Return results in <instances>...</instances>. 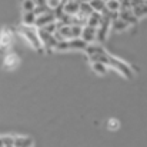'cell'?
Listing matches in <instances>:
<instances>
[{
    "instance_id": "6da1fadb",
    "label": "cell",
    "mask_w": 147,
    "mask_h": 147,
    "mask_svg": "<svg viewBox=\"0 0 147 147\" xmlns=\"http://www.w3.org/2000/svg\"><path fill=\"white\" fill-rule=\"evenodd\" d=\"M19 33L30 43L32 47H34L36 50H42L43 49V45L40 42V37H39V33H37V27L36 26H20L19 27Z\"/></svg>"
},
{
    "instance_id": "7a4b0ae2",
    "label": "cell",
    "mask_w": 147,
    "mask_h": 147,
    "mask_svg": "<svg viewBox=\"0 0 147 147\" xmlns=\"http://www.w3.org/2000/svg\"><path fill=\"white\" fill-rule=\"evenodd\" d=\"M107 67H111V69H114V70H117L120 74H123L124 77H127V79H131L133 77V70H131V67L127 64V63H124L123 60H120V59H117V57H114V56H110L109 54V60H107V64H106Z\"/></svg>"
},
{
    "instance_id": "3957f363",
    "label": "cell",
    "mask_w": 147,
    "mask_h": 147,
    "mask_svg": "<svg viewBox=\"0 0 147 147\" xmlns=\"http://www.w3.org/2000/svg\"><path fill=\"white\" fill-rule=\"evenodd\" d=\"M86 47H87V43L82 37L57 42V45H56V50H60V51H64V50H84Z\"/></svg>"
},
{
    "instance_id": "277c9868",
    "label": "cell",
    "mask_w": 147,
    "mask_h": 147,
    "mask_svg": "<svg viewBox=\"0 0 147 147\" xmlns=\"http://www.w3.org/2000/svg\"><path fill=\"white\" fill-rule=\"evenodd\" d=\"M110 29H111V19L107 14H103L101 23H100V26L97 27V33H96V40H97L98 43H103L107 39Z\"/></svg>"
},
{
    "instance_id": "5b68a950",
    "label": "cell",
    "mask_w": 147,
    "mask_h": 147,
    "mask_svg": "<svg viewBox=\"0 0 147 147\" xmlns=\"http://www.w3.org/2000/svg\"><path fill=\"white\" fill-rule=\"evenodd\" d=\"M37 33H39V37H40V42H42L43 47H46L47 50L56 49L57 40H56L54 34H50L47 32H45L43 29H37Z\"/></svg>"
},
{
    "instance_id": "8992f818",
    "label": "cell",
    "mask_w": 147,
    "mask_h": 147,
    "mask_svg": "<svg viewBox=\"0 0 147 147\" xmlns=\"http://www.w3.org/2000/svg\"><path fill=\"white\" fill-rule=\"evenodd\" d=\"M11 43H13V34H11V32L7 30V29L1 30V33H0V51L3 53V51L9 50V47L11 46Z\"/></svg>"
},
{
    "instance_id": "52a82bcc",
    "label": "cell",
    "mask_w": 147,
    "mask_h": 147,
    "mask_svg": "<svg viewBox=\"0 0 147 147\" xmlns=\"http://www.w3.org/2000/svg\"><path fill=\"white\" fill-rule=\"evenodd\" d=\"M63 10L69 16H74L80 10V1L79 0H66L63 1Z\"/></svg>"
},
{
    "instance_id": "ba28073f",
    "label": "cell",
    "mask_w": 147,
    "mask_h": 147,
    "mask_svg": "<svg viewBox=\"0 0 147 147\" xmlns=\"http://www.w3.org/2000/svg\"><path fill=\"white\" fill-rule=\"evenodd\" d=\"M19 63H20V59H19V56H17L16 53H9V54H6V57H4V60H3V66H4V69H7V70L16 69V67L19 66Z\"/></svg>"
},
{
    "instance_id": "9c48e42d",
    "label": "cell",
    "mask_w": 147,
    "mask_h": 147,
    "mask_svg": "<svg viewBox=\"0 0 147 147\" xmlns=\"http://www.w3.org/2000/svg\"><path fill=\"white\" fill-rule=\"evenodd\" d=\"M119 17H120L123 22H126L129 26L136 24L137 20H139V19L134 16V13L131 11V9H121V10L119 11Z\"/></svg>"
},
{
    "instance_id": "30bf717a",
    "label": "cell",
    "mask_w": 147,
    "mask_h": 147,
    "mask_svg": "<svg viewBox=\"0 0 147 147\" xmlns=\"http://www.w3.org/2000/svg\"><path fill=\"white\" fill-rule=\"evenodd\" d=\"M96 33H97V29L96 27H92V26H84L83 30H82V39L90 45L96 40Z\"/></svg>"
},
{
    "instance_id": "8fae6325",
    "label": "cell",
    "mask_w": 147,
    "mask_h": 147,
    "mask_svg": "<svg viewBox=\"0 0 147 147\" xmlns=\"http://www.w3.org/2000/svg\"><path fill=\"white\" fill-rule=\"evenodd\" d=\"M56 22V17H54V13L50 11V13H46V14H42V16H37L36 19V27L37 29H42L45 26H47L50 23Z\"/></svg>"
},
{
    "instance_id": "7c38bea8",
    "label": "cell",
    "mask_w": 147,
    "mask_h": 147,
    "mask_svg": "<svg viewBox=\"0 0 147 147\" xmlns=\"http://www.w3.org/2000/svg\"><path fill=\"white\" fill-rule=\"evenodd\" d=\"M101 19H103V14L97 13V11H93L90 16H89V22H87V26H92V27H96L97 29L101 23Z\"/></svg>"
},
{
    "instance_id": "4fadbf2b",
    "label": "cell",
    "mask_w": 147,
    "mask_h": 147,
    "mask_svg": "<svg viewBox=\"0 0 147 147\" xmlns=\"http://www.w3.org/2000/svg\"><path fill=\"white\" fill-rule=\"evenodd\" d=\"M36 19H37V16L34 14V11H24L23 24L24 26H36Z\"/></svg>"
},
{
    "instance_id": "5bb4252c",
    "label": "cell",
    "mask_w": 147,
    "mask_h": 147,
    "mask_svg": "<svg viewBox=\"0 0 147 147\" xmlns=\"http://www.w3.org/2000/svg\"><path fill=\"white\" fill-rule=\"evenodd\" d=\"M89 4L92 6L93 11H97V13H101V14L106 11V1H103V0H90Z\"/></svg>"
},
{
    "instance_id": "9a60e30c",
    "label": "cell",
    "mask_w": 147,
    "mask_h": 147,
    "mask_svg": "<svg viewBox=\"0 0 147 147\" xmlns=\"http://www.w3.org/2000/svg\"><path fill=\"white\" fill-rule=\"evenodd\" d=\"M33 142L29 137H14V147H32Z\"/></svg>"
},
{
    "instance_id": "2e32d148",
    "label": "cell",
    "mask_w": 147,
    "mask_h": 147,
    "mask_svg": "<svg viewBox=\"0 0 147 147\" xmlns=\"http://www.w3.org/2000/svg\"><path fill=\"white\" fill-rule=\"evenodd\" d=\"M131 11L134 13V16H136L137 19L144 17V16L147 14V3H143V4H140V6L133 7V9H131Z\"/></svg>"
},
{
    "instance_id": "e0dca14e",
    "label": "cell",
    "mask_w": 147,
    "mask_h": 147,
    "mask_svg": "<svg viewBox=\"0 0 147 147\" xmlns=\"http://www.w3.org/2000/svg\"><path fill=\"white\" fill-rule=\"evenodd\" d=\"M127 27H129V24H127L126 22H123V20L120 19V17L111 22V29H113V30H117V32H121V30H126Z\"/></svg>"
},
{
    "instance_id": "ac0fdd59",
    "label": "cell",
    "mask_w": 147,
    "mask_h": 147,
    "mask_svg": "<svg viewBox=\"0 0 147 147\" xmlns=\"http://www.w3.org/2000/svg\"><path fill=\"white\" fill-rule=\"evenodd\" d=\"M120 9H121L120 0H109V1H106V10H109V11H120Z\"/></svg>"
},
{
    "instance_id": "d6986e66",
    "label": "cell",
    "mask_w": 147,
    "mask_h": 147,
    "mask_svg": "<svg viewBox=\"0 0 147 147\" xmlns=\"http://www.w3.org/2000/svg\"><path fill=\"white\" fill-rule=\"evenodd\" d=\"M33 11H34V14H36V16H42V14L50 13V11H53V10L50 9L46 3H43V4H37V6L34 7V10H33Z\"/></svg>"
},
{
    "instance_id": "ffe728a7",
    "label": "cell",
    "mask_w": 147,
    "mask_h": 147,
    "mask_svg": "<svg viewBox=\"0 0 147 147\" xmlns=\"http://www.w3.org/2000/svg\"><path fill=\"white\" fill-rule=\"evenodd\" d=\"M92 69L97 74H106V71H107V66L103 64V63H98V61H93L92 63Z\"/></svg>"
},
{
    "instance_id": "44dd1931",
    "label": "cell",
    "mask_w": 147,
    "mask_h": 147,
    "mask_svg": "<svg viewBox=\"0 0 147 147\" xmlns=\"http://www.w3.org/2000/svg\"><path fill=\"white\" fill-rule=\"evenodd\" d=\"M119 127H120V121H119L117 119H109V121H107V129H109V130L116 131Z\"/></svg>"
},
{
    "instance_id": "7402d4cb",
    "label": "cell",
    "mask_w": 147,
    "mask_h": 147,
    "mask_svg": "<svg viewBox=\"0 0 147 147\" xmlns=\"http://www.w3.org/2000/svg\"><path fill=\"white\" fill-rule=\"evenodd\" d=\"M79 11H82V13H84V14H87V16H90L92 13H93V9H92V6L89 4V3H80V10Z\"/></svg>"
},
{
    "instance_id": "603a6c76",
    "label": "cell",
    "mask_w": 147,
    "mask_h": 147,
    "mask_svg": "<svg viewBox=\"0 0 147 147\" xmlns=\"http://www.w3.org/2000/svg\"><path fill=\"white\" fill-rule=\"evenodd\" d=\"M36 7V3L33 0H24L23 1V10L24 11H33Z\"/></svg>"
},
{
    "instance_id": "cb8c5ba5",
    "label": "cell",
    "mask_w": 147,
    "mask_h": 147,
    "mask_svg": "<svg viewBox=\"0 0 147 147\" xmlns=\"http://www.w3.org/2000/svg\"><path fill=\"white\" fill-rule=\"evenodd\" d=\"M1 140H3V147H14V137L4 136L1 137Z\"/></svg>"
},
{
    "instance_id": "d4e9b609",
    "label": "cell",
    "mask_w": 147,
    "mask_h": 147,
    "mask_svg": "<svg viewBox=\"0 0 147 147\" xmlns=\"http://www.w3.org/2000/svg\"><path fill=\"white\" fill-rule=\"evenodd\" d=\"M61 3H63V0H47V1H46V4L49 6L51 10L57 9V7H59V6H60Z\"/></svg>"
},
{
    "instance_id": "484cf974",
    "label": "cell",
    "mask_w": 147,
    "mask_h": 147,
    "mask_svg": "<svg viewBox=\"0 0 147 147\" xmlns=\"http://www.w3.org/2000/svg\"><path fill=\"white\" fill-rule=\"evenodd\" d=\"M33 1H34V3H36V6H37V4H43V3H46L47 0H33Z\"/></svg>"
},
{
    "instance_id": "4316f807",
    "label": "cell",
    "mask_w": 147,
    "mask_h": 147,
    "mask_svg": "<svg viewBox=\"0 0 147 147\" xmlns=\"http://www.w3.org/2000/svg\"><path fill=\"white\" fill-rule=\"evenodd\" d=\"M79 1H80V3H84V1H86V3H89L90 0H79Z\"/></svg>"
},
{
    "instance_id": "83f0119b",
    "label": "cell",
    "mask_w": 147,
    "mask_h": 147,
    "mask_svg": "<svg viewBox=\"0 0 147 147\" xmlns=\"http://www.w3.org/2000/svg\"><path fill=\"white\" fill-rule=\"evenodd\" d=\"M0 147H3V140H1V137H0Z\"/></svg>"
},
{
    "instance_id": "f1b7e54d",
    "label": "cell",
    "mask_w": 147,
    "mask_h": 147,
    "mask_svg": "<svg viewBox=\"0 0 147 147\" xmlns=\"http://www.w3.org/2000/svg\"><path fill=\"white\" fill-rule=\"evenodd\" d=\"M103 1H109V0H103Z\"/></svg>"
},
{
    "instance_id": "f546056e",
    "label": "cell",
    "mask_w": 147,
    "mask_h": 147,
    "mask_svg": "<svg viewBox=\"0 0 147 147\" xmlns=\"http://www.w3.org/2000/svg\"><path fill=\"white\" fill-rule=\"evenodd\" d=\"M144 1H147V0H144Z\"/></svg>"
}]
</instances>
